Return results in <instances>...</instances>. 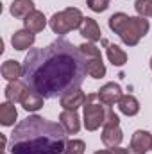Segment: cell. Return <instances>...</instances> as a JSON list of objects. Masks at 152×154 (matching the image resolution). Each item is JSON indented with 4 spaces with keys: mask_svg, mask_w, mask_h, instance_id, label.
Segmentation results:
<instances>
[{
    "mask_svg": "<svg viewBox=\"0 0 152 154\" xmlns=\"http://www.w3.org/2000/svg\"><path fill=\"white\" fill-rule=\"evenodd\" d=\"M34 11V2L32 0H13L9 13L14 18H25Z\"/></svg>",
    "mask_w": 152,
    "mask_h": 154,
    "instance_id": "18",
    "label": "cell"
},
{
    "mask_svg": "<svg viewBox=\"0 0 152 154\" xmlns=\"http://www.w3.org/2000/svg\"><path fill=\"white\" fill-rule=\"evenodd\" d=\"M59 124L66 131V134H77L79 129H81V118L77 115V111H72V109H63L61 111Z\"/></svg>",
    "mask_w": 152,
    "mask_h": 154,
    "instance_id": "10",
    "label": "cell"
},
{
    "mask_svg": "<svg viewBox=\"0 0 152 154\" xmlns=\"http://www.w3.org/2000/svg\"><path fill=\"white\" fill-rule=\"evenodd\" d=\"M106 45H108L106 54H108L109 63H113V66H123L127 63V54L118 45H113V43H106Z\"/></svg>",
    "mask_w": 152,
    "mask_h": 154,
    "instance_id": "20",
    "label": "cell"
},
{
    "mask_svg": "<svg viewBox=\"0 0 152 154\" xmlns=\"http://www.w3.org/2000/svg\"><path fill=\"white\" fill-rule=\"evenodd\" d=\"M84 102H86V93L81 88L70 91V93H66V95H63L59 99L61 108L63 109H72V111H77L81 106H84Z\"/></svg>",
    "mask_w": 152,
    "mask_h": 154,
    "instance_id": "12",
    "label": "cell"
},
{
    "mask_svg": "<svg viewBox=\"0 0 152 154\" xmlns=\"http://www.w3.org/2000/svg\"><path fill=\"white\" fill-rule=\"evenodd\" d=\"M23 25H25V29L27 31H31V32H41L45 27H47V18H45V14L38 11V9H34L29 16H25L23 18Z\"/></svg>",
    "mask_w": 152,
    "mask_h": 154,
    "instance_id": "15",
    "label": "cell"
},
{
    "mask_svg": "<svg viewBox=\"0 0 152 154\" xmlns=\"http://www.w3.org/2000/svg\"><path fill=\"white\" fill-rule=\"evenodd\" d=\"M122 86L118 82H106L99 91H97V97L99 100L106 106V108H113L114 104H118V100L122 99Z\"/></svg>",
    "mask_w": 152,
    "mask_h": 154,
    "instance_id": "8",
    "label": "cell"
},
{
    "mask_svg": "<svg viewBox=\"0 0 152 154\" xmlns=\"http://www.w3.org/2000/svg\"><path fill=\"white\" fill-rule=\"evenodd\" d=\"M34 41H36V34L31 32V31H27V29H20V31H16V32L11 36V45H13V48H14V50H20V52L31 48V47L34 45Z\"/></svg>",
    "mask_w": 152,
    "mask_h": 154,
    "instance_id": "9",
    "label": "cell"
},
{
    "mask_svg": "<svg viewBox=\"0 0 152 154\" xmlns=\"http://www.w3.org/2000/svg\"><path fill=\"white\" fill-rule=\"evenodd\" d=\"M79 48H81V52L84 54V57H86V59L102 57V54H100V48H97V47H95V43H91V41H86V43L79 45Z\"/></svg>",
    "mask_w": 152,
    "mask_h": 154,
    "instance_id": "23",
    "label": "cell"
},
{
    "mask_svg": "<svg viewBox=\"0 0 152 154\" xmlns=\"http://www.w3.org/2000/svg\"><path fill=\"white\" fill-rule=\"evenodd\" d=\"M127 151H129V154H147L149 151H152V134L143 129L134 131Z\"/></svg>",
    "mask_w": 152,
    "mask_h": 154,
    "instance_id": "7",
    "label": "cell"
},
{
    "mask_svg": "<svg viewBox=\"0 0 152 154\" xmlns=\"http://www.w3.org/2000/svg\"><path fill=\"white\" fill-rule=\"evenodd\" d=\"M111 151H113V154H129L127 149H123V147H120V145H118V147H113Z\"/></svg>",
    "mask_w": 152,
    "mask_h": 154,
    "instance_id": "26",
    "label": "cell"
},
{
    "mask_svg": "<svg viewBox=\"0 0 152 154\" xmlns=\"http://www.w3.org/2000/svg\"><path fill=\"white\" fill-rule=\"evenodd\" d=\"M16 118H18V111H16L13 102H2L0 104V124L4 127L14 125Z\"/></svg>",
    "mask_w": 152,
    "mask_h": 154,
    "instance_id": "19",
    "label": "cell"
},
{
    "mask_svg": "<svg viewBox=\"0 0 152 154\" xmlns=\"http://www.w3.org/2000/svg\"><path fill=\"white\" fill-rule=\"evenodd\" d=\"M93 154H113V151L111 149H106V151H97V152H93Z\"/></svg>",
    "mask_w": 152,
    "mask_h": 154,
    "instance_id": "27",
    "label": "cell"
},
{
    "mask_svg": "<svg viewBox=\"0 0 152 154\" xmlns=\"http://www.w3.org/2000/svg\"><path fill=\"white\" fill-rule=\"evenodd\" d=\"M134 9H136L138 16L152 18V0H136L134 2Z\"/></svg>",
    "mask_w": 152,
    "mask_h": 154,
    "instance_id": "22",
    "label": "cell"
},
{
    "mask_svg": "<svg viewBox=\"0 0 152 154\" xmlns=\"http://www.w3.org/2000/svg\"><path fill=\"white\" fill-rule=\"evenodd\" d=\"M99 97L97 93H88L86 95V102H84V111H82V122L86 131H97L100 125H104L106 116H108V109L100 100L95 102Z\"/></svg>",
    "mask_w": 152,
    "mask_h": 154,
    "instance_id": "5",
    "label": "cell"
},
{
    "mask_svg": "<svg viewBox=\"0 0 152 154\" xmlns=\"http://www.w3.org/2000/svg\"><path fill=\"white\" fill-rule=\"evenodd\" d=\"M109 2L111 0H88V7L93 13H104L109 7Z\"/></svg>",
    "mask_w": 152,
    "mask_h": 154,
    "instance_id": "25",
    "label": "cell"
},
{
    "mask_svg": "<svg viewBox=\"0 0 152 154\" xmlns=\"http://www.w3.org/2000/svg\"><path fill=\"white\" fill-rule=\"evenodd\" d=\"M84 151H86V143L82 140H68L66 142L65 154H84Z\"/></svg>",
    "mask_w": 152,
    "mask_h": 154,
    "instance_id": "24",
    "label": "cell"
},
{
    "mask_svg": "<svg viewBox=\"0 0 152 154\" xmlns=\"http://www.w3.org/2000/svg\"><path fill=\"white\" fill-rule=\"evenodd\" d=\"M86 74L93 79H102L106 75V65L102 63V57L86 59Z\"/></svg>",
    "mask_w": 152,
    "mask_h": 154,
    "instance_id": "21",
    "label": "cell"
},
{
    "mask_svg": "<svg viewBox=\"0 0 152 154\" xmlns=\"http://www.w3.org/2000/svg\"><path fill=\"white\" fill-rule=\"evenodd\" d=\"M118 109L125 116H134L140 113V102L134 95H122V99L118 100Z\"/></svg>",
    "mask_w": 152,
    "mask_h": 154,
    "instance_id": "17",
    "label": "cell"
},
{
    "mask_svg": "<svg viewBox=\"0 0 152 154\" xmlns=\"http://www.w3.org/2000/svg\"><path fill=\"white\" fill-rule=\"evenodd\" d=\"M0 72L5 81H18L20 77H23V65H20L16 59H7L2 63Z\"/></svg>",
    "mask_w": 152,
    "mask_h": 154,
    "instance_id": "16",
    "label": "cell"
},
{
    "mask_svg": "<svg viewBox=\"0 0 152 154\" xmlns=\"http://www.w3.org/2000/svg\"><path fill=\"white\" fill-rule=\"evenodd\" d=\"M150 70H152V57H150Z\"/></svg>",
    "mask_w": 152,
    "mask_h": 154,
    "instance_id": "28",
    "label": "cell"
},
{
    "mask_svg": "<svg viewBox=\"0 0 152 154\" xmlns=\"http://www.w3.org/2000/svg\"><path fill=\"white\" fill-rule=\"evenodd\" d=\"M27 90H29V86H27L25 82H22L20 79H18V81H9V84H7L5 90H4V95H5L7 102L16 104V102H22V99H23V95L27 93Z\"/></svg>",
    "mask_w": 152,
    "mask_h": 154,
    "instance_id": "11",
    "label": "cell"
},
{
    "mask_svg": "<svg viewBox=\"0 0 152 154\" xmlns=\"http://www.w3.org/2000/svg\"><path fill=\"white\" fill-rule=\"evenodd\" d=\"M43 102H45V97L43 95H39L38 91H34V90H27V93L23 95V99H22V108L25 109V111H29V113H36L38 109L43 108Z\"/></svg>",
    "mask_w": 152,
    "mask_h": 154,
    "instance_id": "14",
    "label": "cell"
},
{
    "mask_svg": "<svg viewBox=\"0 0 152 154\" xmlns=\"http://www.w3.org/2000/svg\"><path fill=\"white\" fill-rule=\"evenodd\" d=\"M108 23H109V29L114 34H118L120 39L127 47L138 45L140 39L143 38L150 29V23H149L147 18H143V16H129L125 13H114Z\"/></svg>",
    "mask_w": 152,
    "mask_h": 154,
    "instance_id": "3",
    "label": "cell"
},
{
    "mask_svg": "<svg viewBox=\"0 0 152 154\" xmlns=\"http://www.w3.org/2000/svg\"><path fill=\"white\" fill-rule=\"evenodd\" d=\"M86 77V57L66 39L32 48L23 59V82L45 99L63 97L79 90Z\"/></svg>",
    "mask_w": 152,
    "mask_h": 154,
    "instance_id": "1",
    "label": "cell"
},
{
    "mask_svg": "<svg viewBox=\"0 0 152 154\" xmlns=\"http://www.w3.org/2000/svg\"><path fill=\"white\" fill-rule=\"evenodd\" d=\"M82 22H84V16H82L81 9H77V7H66V9L59 11V13H54L52 18L48 20V25H50V29H52L54 34L65 36L70 31L81 29Z\"/></svg>",
    "mask_w": 152,
    "mask_h": 154,
    "instance_id": "4",
    "label": "cell"
},
{
    "mask_svg": "<svg viewBox=\"0 0 152 154\" xmlns=\"http://www.w3.org/2000/svg\"><path fill=\"white\" fill-rule=\"evenodd\" d=\"M66 142L61 124L31 115L14 127L7 149L11 154H65Z\"/></svg>",
    "mask_w": 152,
    "mask_h": 154,
    "instance_id": "2",
    "label": "cell"
},
{
    "mask_svg": "<svg viewBox=\"0 0 152 154\" xmlns=\"http://www.w3.org/2000/svg\"><path fill=\"white\" fill-rule=\"evenodd\" d=\"M79 32H81V36H82V38H86L88 41H91V43H95V41L102 39V32H100V27H99L97 20L88 18V16L84 18V22H82V25H81Z\"/></svg>",
    "mask_w": 152,
    "mask_h": 154,
    "instance_id": "13",
    "label": "cell"
},
{
    "mask_svg": "<svg viewBox=\"0 0 152 154\" xmlns=\"http://www.w3.org/2000/svg\"><path fill=\"white\" fill-rule=\"evenodd\" d=\"M102 143L108 147V149H113V147H118L123 140V133L120 129V118L114 113L113 109L109 108L108 109V116H106V122L102 125Z\"/></svg>",
    "mask_w": 152,
    "mask_h": 154,
    "instance_id": "6",
    "label": "cell"
}]
</instances>
